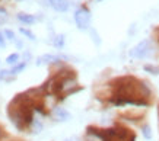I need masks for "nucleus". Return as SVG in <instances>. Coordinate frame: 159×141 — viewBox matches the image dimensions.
<instances>
[{"instance_id":"1","label":"nucleus","mask_w":159,"mask_h":141,"mask_svg":"<svg viewBox=\"0 0 159 141\" xmlns=\"http://www.w3.org/2000/svg\"><path fill=\"white\" fill-rule=\"evenodd\" d=\"M34 102L28 95H18L13 100L9 103V118L18 130H25L28 128L32 121H34Z\"/></svg>"},{"instance_id":"2","label":"nucleus","mask_w":159,"mask_h":141,"mask_svg":"<svg viewBox=\"0 0 159 141\" xmlns=\"http://www.w3.org/2000/svg\"><path fill=\"white\" fill-rule=\"evenodd\" d=\"M88 134L101 138L102 141H134V134H130L129 130L125 128H110V130H98L93 126L88 128Z\"/></svg>"},{"instance_id":"3","label":"nucleus","mask_w":159,"mask_h":141,"mask_svg":"<svg viewBox=\"0 0 159 141\" xmlns=\"http://www.w3.org/2000/svg\"><path fill=\"white\" fill-rule=\"evenodd\" d=\"M75 22L79 29H88L91 25V12L86 7H79L75 12Z\"/></svg>"},{"instance_id":"4","label":"nucleus","mask_w":159,"mask_h":141,"mask_svg":"<svg viewBox=\"0 0 159 141\" xmlns=\"http://www.w3.org/2000/svg\"><path fill=\"white\" fill-rule=\"evenodd\" d=\"M149 53H150V41L145 39V41L139 42L137 45H134L129 54L133 58H145V57L149 55Z\"/></svg>"},{"instance_id":"5","label":"nucleus","mask_w":159,"mask_h":141,"mask_svg":"<svg viewBox=\"0 0 159 141\" xmlns=\"http://www.w3.org/2000/svg\"><path fill=\"white\" fill-rule=\"evenodd\" d=\"M53 117L56 121H60V122H66L70 119V113H69L64 108H54L53 111Z\"/></svg>"},{"instance_id":"6","label":"nucleus","mask_w":159,"mask_h":141,"mask_svg":"<svg viewBox=\"0 0 159 141\" xmlns=\"http://www.w3.org/2000/svg\"><path fill=\"white\" fill-rule=\"evenodd\" d=\"M57 61H60V57L53 55V54H44V55L37 58L35 64L37 66H44V64H51V63H57Z\"/></svg>"},{"instance_id":"7","label":"nucleus","mask_w":159,"mask_h":141,"mask_svg":"<svg viewBox=\"0 0 159 141\" xmlns=\"http://www.w3.org/2000/svg\"><path fill=\"white\" fill-rule=\"evenodd\" d=\"M48 3L57 12H66L69 9V0H48Z\"/></svg>"},{"instance_id":"8","label":"nucleus","mask_w":159,"mask_h":141,"mask_svg":"<svg viewBox=\"0 0 159 141\" xmlns=\"http://www.w3.org/2000/svg\"><path fill=\"white\" fill-rule=\"evenodd\" d=\"M18 19H19L22 24L31 25V24H34L35 20H37V18H35L34 15H28V13H19V15H18Z\"/></svg>"},{"instance_id":"9","label":"nucleus","mask_w":159,"mask_h":141,"mask_svg":"<svg viewBox=\"0 0 159 141\" xmlns=\"http://www.w3.org/2000/svg\"><path fill=\"white\" fill-rule=\"evenodd\" d=\"M18 60H19V54L13 53V54H10L9 57L6 58V63L10 64V66H16V64H18Z\"/></svg>"},{"instance_id":"10","label":"nucleus","mask_w":159,"mask_h":141,"mask_svg":"<svg viewBox=\"0 0 159 141\" xmlns=\"http://www.w3.org/2000/svg\"><path fill=\"white\" fill-rule=\"evenodd\" d=\"M54 47H57V48H61L63 45H64V35H57L53 41Z\"/></svg>"},{"instance_id":"11","label":"nucleus","mask_w":159,"mask_h":141,"mask_svg":"<svg viewBox=\"0 0 159 141\" xmlns=\"http://www.w3.org/2000/svg\"><path fill=\"white\" fill-rule=\"evenodd\" d=\"M26 67V63H20V64H16L15 67H12V70H10L9 73L10 74H18V73H20L24 68Z\"/></svg>"},{"instance_id":"12","label":"nucleus","mask_w":159,"mask_h":141,"mask_svg":"<svg viewBox=\"0 0 159 141\" xmlns=\"http://www.w3.org/2000/svg\"><path fill=\"white\" fill-rule=\"evenodd\" d=\"M9 19V15H7V12H6L3 7H0V25H3L7 22Z\"/></svg>"},{"instance_id":"13","label":"nucleus","mask_w":159,"mask_h":141,"mask_svg":"<svg viewBox=\"0 0 159 141\" xmlns=\"http://www.w3.org/2000/svg\"><path fill=\"white\" fill-rule=\"evenodd\" d=\"M20 34L22 35H25V36H28L29 39H31V41H35V35L32 34V32H31V31L29 29H25V28H20Z\"/></svg>"},{"instance_id":"14","label":"nucleus","mask_w":159,"mask_h":141,"mask_svg":"<svg viewBox=\"0 0 159 141\" xmlns=\"http://www.w3.org/2000/svg\"><path fill=\"white\" fill-rule=\"evenodd\" d=\"M32 132H35V134H38L39 131H41V128H43V125H41V122H38V121H32Z\"/></svg>"},{"instance_id":"15","label":"nucleus","mask_w":159,"mask_h":141,"mask_svg":"<svg viewBox=\"0 0 159 141\" xmlns=\"http://www.w3.org/2000/svg\"><path fill=\"white\" fill-rule=\"evenodd\" d=\"M142 131H143V135H145L146 140H150V138H152V131H150V126L149 125H145Z\"/></svg>"},{"instance_id":"16","label":"nucleus","mask_w":159,"mask_h":141,"mask_svg":"<svg viewBox=\"0 0 159 141\" xmlns=\"http://www.w3.org/2000/svg\"><path fill=\"white\" fill-rule=\"evenodd\" d=\"M146 71H150L152 74H158L159 73V68L158 67H152V66H145Z\"/></svg>"},{"instance_id":"17","label":"nucleus","mask_w":159,"mask_h":141,"mask_svg":"<svg viewBox=\"0 0 159 141\" xmlns=\"http://www.w3.org/2000/svg\"><path fill=\"white\" fill-rule=\"evenodd\" d=\"M6 47V38H5V32H0V48H5Z\"/></svg>"},{"instance_id":"18","label":"nucleus","mask_w":159,"mask_h":141,"mask_svg":"<svg viewBox=\"0 0 159 141\" xmlns=\"http://www.w3.org/2000/svg\"><path fill=\"white\" fill-rule=\"evenodd\" d=\"M5 36H7V39H9V41H15V34L13 32H12V31H5Z\"/></svg>"},{"instance_id":"19","label":"nucleus","mask_w":159,"mask_h":141,"mask_svg":"<svg viewBox=\"0 0 159 141\" xmlns=\"http://www.w3.org/2000/svg\"><path fill=\"white\" fill-rule=\"evenodd\" d=\"M7 74H10L7 70H2V71H0V80H2V79H5Z\"/></svg>"},{"instance_id":"20","label":"nucleus","mask_w":159,"mask_h":141,"mask_svg":"<svg viewBox=\"0 0 159 141\" xmlns=\"http://www.w3.org/2000/svg\"><path fill=\"white\" fill-rule=\"evenodd\" d=\"M2 135H3V132H2V128H0V138H2Z\"/></svg>"},{"instance_id":"21","label":"nucleus","mask_w":159,"mask_h":141,"mask_svg":"<svg viewBox=\"0 0 159 141\" xmlns=\"http://www.w3.org/2000/svg\"><path fill=\"white\" fill-rule=\"evenodd\" d=\"M98 2H102V0H98Z\"/></svg>"}]
</instances>
